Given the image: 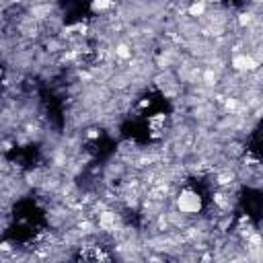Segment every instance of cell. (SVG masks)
I'll return each instance as SVG.
<instances>
[{
  "label": "cell",
  "mask_w": 263,
  "mask_h": 263,
  "mask_svg": "<svg viewBox=\"0 0 263 263\" xmlns=\"http://www.w3.org/2000/svg\"><path fill=\"white\" fill-rule=\"evenodd\" d=\"M240 203H242L245 216H247L249 220L255 218V216H259V212H261V197H259L257 191L247 189V191L242 193V197H240Z\"/></svg>",
  "instance_id": "1"
},
{
  "label": "cell",
  "mask_w": 263,
  "mask_h": 263,
  "mask_svg": "<svg viewBox=\"0 0 263 263\" xmlns=\"http://www.w3.org/2000/svg\"><path fill=\"white\" fill-rule=\"evenodd\" d=\"M226 4H230V6H236V4H242L245 0H224Z\"/></svg>",
  "instance_id": "2"
},
{
  "label": "cell",
  "mask_w": 263,
  "mask_h": 263,
  "mask_svg": "<svg viewBox=\"0 0 263 263\" xmlns=\"http://www.w3.org/2000/svg\"><path fill=\"white\" fill-rule=\"evenodd\" d=\"M0 84H2V68H0Z\"/></svg>",
  "instance_id": "3"
}]
</instances>
